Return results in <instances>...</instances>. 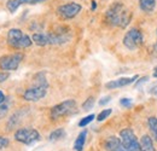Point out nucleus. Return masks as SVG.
Masks as SVG:
<instances>
[{
  "instance_id": "nucleus-25",
  "label": "nucleus",
  "mask_w": 157,
  "mask_h": 151,
  "mask_svg": "<svg viewBox=\"0 0 157 151\" xmlns=\"http://www.w3.org/2000/svg\"><path fill=\"white\" fill-rule=\"evenodd\" d=\"M9 144H10L9 139H7V138H5V137H1V135H0V150H2V149H5V148H7V146H9Z\"/></svg>"
},
{
  "instance_id": "nucleus-6",
  "label": "nucleus",
  "mask_w": 157,
  "mask_h": 151,
  "mask_svg": "<svg viewBox=\"0 0 157 151\" xmlns=\"http://www.w3.org/2000/svg\"><path fill=\"white\" fill-rule=\"evenodd\" d=\"M144 41V37H143V33L138 29V28H132L129 29L126 35L123 37V45L126 46V48L133 51V50H137L138 47L143 44Z\"/></svg>"
},
{
  "instance_id": "nucleus-29",
  "label": "nucleus",
  "mask_w": 157,
  "mask_h": 151,
  "mask_svg": "<svg viewBox=\"0 0 157 151\" xmlns=\"http://www.w3.org/2000/svg\"><path fill=\"white\" fill-rule=\"evenodd\" d=\"M5 99H6V97H5V95H4V92H2V91H0V104H1V103H4V102H5Z\"/></svg>"
},
{
  "instance_id": "nucleus-4",
  "label": "nucleus",
  "mask_w": 157,
  "mask_h": 151,
  "mask_svg": "<svg viewBox=\"0 0 157 151\" xmlns=\"http://www.w3.org/2000/svg\"><path fill=\"white\" fill-rule=\"evenodd\" d=\"M75 111H76V102L73 100V99L64 100V102L59 103L57 105H55L51 109V118L52 120H57L59 117L71 115Z\"/></svg>"
},
{
  "instance_id": "nucleus-7",
  "label": "nucleus",
  "mask_w": 157,
  "mask_h": 151,
  "mask_svg": "<svg viewBox=\"0 0 157 151\" xmlns=\"http://www.w3.org/2000/svg\"><path fill=\"white\" fill-rule=\"evenodd\" d=\"M15 139L25 145H32L40 140V133L34 128H20L15 133Z\"/></svg>"
},
{
  "instance_id": "nucleus-28",
  "label": "nucleus",
  "mask_w": 157,
  "mask_h": 151,
  "mask_svg": "<svg viewBox=\"0 0 157 151\" xmlns=\"http://www.w3.org/2000/svg\"><path fill=\"white\" fill-rule=\"evenodd\" d=\"M149 93H150V95H156L157 97V83H154V85L150 87Z\"/></svg>"
},
{
  "instance_id": "nucleus-11",
  "label": "nucleus",
  "mask_w": 157,
  "mask_h": 151,
  "mask_svg": "<svg viewBox=\"0 0 157 151\" xmlns=\"http://www.w3.org/2000/svg\"><path fill=\"white\" fill-rule=\"evenodd\" d=\"M138 75H134L132 77H120L117 80H113V81H109L105 83V87L108 90H115V88H121V87H124V86H128L131 83H133L134 81H137Z\"/></svg>"
},
{
  "instance_id": "nucleus-5",
  "label": "nucleus",
  "mask_w": 157,
  "mask_h": 151,
  "mask_svg": "<svg viewBox=\"0 0 157 151\" xmlns=\"http://www.w3.org/2000/svg\"><path fill=\"white\" fill-rule=\"evenodd\" d=\"M120 138L127 151H141V146H140V143L138 140L137 135L131 128L122 130L120 132Z\"/></svg>"
},
{
  "instance_id": "nucleus-18",
  "label": "nucleus",
  "mask_w": 157,
  "mask_h": 151,
  "mask_svg": "<svg viewBox=\"0 0 157 151\" xmlns=\"http://www.w3.org/2000/svg\"><path fill=\"white\" fill-rule=\"evenodd\" d=\"M64 135H65V132H64V130H62V128H58V130H56V131L51 132L50 137H48V139H50L51 141H57V140H59V139L64 138Z\"/></svg>"
},
{
  "instance_id": "nucleus-17",
  "label": "nucleus",
  "mask_w": 157,
  "mask_h": 151,
  "mask_svg": "<svg viewBox=\"0 0 157 151\" xmlns=\"http://www.w3.org/2000/svg\"><path fill=\"white\" fill-rule=\"evenodd\" d=\"M86 135H87V131H82L78 135L75 143H74V150L75 151H82L83 146H85V141H86Z\"/></svg>"
},
{
  "instance_id": "nucleus-30",
  "label": "nucleus",
  "mask_w": 157,
  "mask_h": 151,
  "mask_svg": "<svg viewBox=\"0 0 157 151\" xmlns=\"http://www.w3.org/2000/svg\"><path fill=\"white\" fill-rule=\"evenodd\" d=\"M96 9H97V2H96L94 0H92V5H91V10H92V11H94Z\"/></svg>"
},
{
  "instance_id": "nucleus-20",
  "label": "nucleus",
  "mask_w": 157,
  "mask_h": 151,
  "mask_svg": "<svg viewBox=\"0 0 157 151\" xmlns=\"http://www.w3.org/2000/svg\"><path fill=\"white\" fill-rule=\"evenodd\" d=\"M94 118H96V115H93V114H91V115H88V116H85V117L81 118V121L78 122V126H80V127H85V126L90 125Z\"/></svg>"
},
{
  "instance_id": "nucleus-15",
  "label": "nucleus",
  "mask_w": 157,
  "mask_h": 151,
  "mask_svg": "<svg viewBox=\"0 0 157 151\" xmlns=\"http://www.w3.org/2000/svg\"><path fill=\"white\" fill-rule=\"evenodd\" d=\"M33 42H35L38 46H46L50 45V39H48V34H42V33H35L32 37Z\"/></svg>"
},
{
  "instance_id": "nucleus-19",
  "label": "nucleus",
  "mask_w": 157,
  "mask_h": 151,
  "mask_svg": "<svg viewBox=\"0 0 157 151\" xmlns=\"http://www.w3.org/2000/svg\"><path fill=\"white\" fill-rule=\"evenodd\" d=\"M147 125H149L150 131L154 134V138L156 139V141H157V118L156 117H150V118L147 120Z\"/></svg>"
},
{
  "instance_id": "nucleus-14",
  "label": "nucleus",
  "mask_w": 157,
  "mask_h": 151,
  "mask_svg": "<svg viewBox=\"0 0 157 151\" xmlns=\"http://www.w3.org/2000/svg\"><path fill=\"white\" fill-rule=\"evenodd\" d=\"M140 146H141V151H156L155 146H154V143H152V139L147 134L141 137Z\"/></svg>"
},
{
  "instance_id": "nucleus-23",
  "label": "nucleus",
  "mask_w": 157,
  "mask_h": 151,
  "mask_svg": "<svg viewBox=\"0 0 157 151\" xmlns=\"http://www.w3.org/2000/svg\"><path fill=\"white\" fill-rule=\"evenodd\" d=\"M7 111H9V105L7 104H0V118L5 117L7 115Z\"/></svg>"
},
{
  "instance_id": "nucleus-21",
  "label": "nucleus",
  "mask_w": 157,
  "mask_h": 151,
  "mask_svg": "<svg viewBox=\"0 0 157 151\" xmlns=\"http://www.w3.org/2000/svg\"><path fill=\"white\" fill-rule=\"evenodd\" d=\"M93 105H94V97H88V98L85 100V103L82 104V109L87 111V110L92 109Z\"/></svg>"
},
{
  "instance_id": "nucleus-3",
  "label": "nucleus",
  "mask_w": 157,
  "mask_h": 151,
  "mask_svg": "<svg viewBox=\"0 0 157 151\" xmlns=\"http://www.w3.org/2000/svg\"><path fill=\"white\" fill-rule=\"evenodd\" d=\"M47 93V82L45 77H40L38 79V83L28 90H25V92L23 93V99L27 102H38L40 99H42Z\"/></svg>"
},
{
  "instance_id": "nucleus-9",
  "label": "nucleus",
  "mask_w": 157,
  "mask_h": 151,
  "mask_svg": "<svg viewBox=\"0 0 157 151\" xmlns=\"http://www.w3.org/2000/svg\"><path fill=\"white\" fill-rule=\"evenodd\" d=\"M23 59V55L15 53V55H7L0 58V69L2 72H13L17 70L20 67V63Z\"/></svg>"
},
{
  "instance_id": "nucleus-22",
  "label": "nucleus",
  "mask_w": 157,
  "mask_h": 151,
  "mask_svg": "<svg viewBox=\"0 0 157 151\" xmlns=\"http://www.w3.org/2000/svg\"><path fill=\"white\" fill-rule=\"evenodd\" d=\"M111 113H113V110H111V109H104V110H103V111L97 116V120H98L99 122H100V121H104L108 116H110V114Z\"/></svg>"
},
{
  "instance_id": "nucleus-16",
  "label": "nucleus",
  "mask_w": 157,
  "mask_h": 151,
  "mask_svg": "<svg viewBox=\"0 0 157 151\" xmlns=\"http://www.w3.org/2000/svg\"><path fill=\"white\" fill-rule=\"evenodd\" d=\"M139 7L144 12H152L156 7V0H139Z\"/></svg>"
},
{
  "instance_id": "nucleus-26",
  "label": "nucleus",
  "mask_w": 157,
  "mask_h": 151,
  "mask_svg": "<svg viewBox=\"0 0 157 151\" xmlns=\"http://www.w3.org/2000/svg\"><path fill=\"white\" fill-rule=\"evenodd\" d=\"M10 77V74H9V72H0V82H4V81H6L7 79Z\"/></svg>"
},
{
  "instance_id": "nucleus-12",
  "label": "nucleus",
  "mask_w": 157,
  "mask_h": 151,
  "mask_svg": "<svg viewBox=\"0 0 157 151\" xmlns=\"http://www.w3.org/2000/svg\"><path fill=\"white\" fill-rule=\"evenodd\" d=\"M47 0H9L6 2V7L10 12H16L17 9L21 7L22 5H35V4H40Z\"/></svg>"
},
{
  "instance_id": "nucleus-10",
  "label": "nucleus",
  "mask_w": 157,
  "mask_h": 151,
  "mask_svg": "<svg viewBox=\"0 0 157 151\" xmlns=\"http://www.w3.org/2000/svg\"><path fill=\"white\" fill-rule=\"evenodd\" d=\"M48 39H50V45H62L70 39V34L67 30V28H60L55 33H50Z\"/></svg>"
},
{
  "instance_id": "nucleus-1",
  "label": "nucleus",
  "mask_w": 157,
  "mask_h": 151,
  "mask_svg": "<svg viewBox=\"0 0 157 151\" xmlns=\"http://www.w3.org/2000/svg\"><path fill=\"white\" fill-rule=\"evenodd\" d=\"M132 18V14L126 9V6L122 2L113 4L105 12V21L109 25L126 28Z\"/></svg>"
},
{
  "instance_id": "nucleus-2",
  "label": "nucleus",
  "mask_w": 157,
  "mask_h": 151,
  "mask_svg": "<svg viewBox=\"0 0 157 151\" xmlns=\"http://www.w3.org/2000/svg\"><path fill=\"white\" fill-rule=\"evenodd\" d=\"M33 44L32 38H29L27 34H24L18 28H12L7 32V45L12 48H27L30 47Z\"/></svg>"
},
{
  "instance_id": "nucleus-24",
  "label": "nucleus",
  "mask_w": 157,
  "mask_h": 151,
  "mask_svg": "<svg viewBox=\"0 0 157 151\" xmlns=\"http://www.w3.org/2000/svg\"><path fill=\"white\" fill-rule=\"evenodd\" d=\"M132 103H133V100L129 99V98H122V99L120 100V104H121L122 106H124V108H131V106H132Z\"/></svg>"
},
{
  "instance_id": "nucleus-8",
  "label": "nucleus",
  "mask_w": 157,
  "mask_h": 151,
  "mask_svg": "<svg viewBox=\"0 0 157 151\" xmlns=\"http://www.w3.org/2000/svg\"><path fill=\"white\" fill-rule=\"evenodd\" d=\"M82 6L78 2H68V4H63L58 6L57 9V14L62 19H73L78 16L81 12Z\"/></svg>"
},
{
  "instance_id": "nucleus-27",
  "label": "nucleus",
  "mask_w": 157,
  "mask_h": 151,
  "mask_svg": "<svg viewBox=\"0 0 157 151\" xmlns=\"http://www.w3.org/2000/svg\"><path fill=\"white\" fill-rule=\"evenodd\" d=\"M110 100H111V97L106 95V97H104V98H101V99L99 100V105H100V106H103V105H106V104H108Z\"/></svg>"
},
{
  "instance_id": "nucleus-13",
  "label": "nucleus",
  "mask_w": 157,
  "mask_h": 151,
  "mask_svg": "<svg viewBox=\"0 0 157 151\" xmlns=\"http://www.w3.org/2000/svg\"><path fill=\"white\" fill-rule=\"evenodd\" d=\"M104 146L108 151H127L126 148L123 146L121 139H118L116 137H109L105 140Z\"/></svg>"
},
{
  "instance_id": "nucleus-31",
  "label": "nucleus",
  "mask_w": 157,
  "mask_h": 151,
  "mask_svg": "<svg viewBox=\"0 0 157 151\" xmlns=\"http://www.w3.org/2000/svg\"><path fill=\"white\" fill-rule=\"evenodd\" d=\"M154 77H156V79H157V67L154 69Z\"/></svg>"
}]
</instances>
